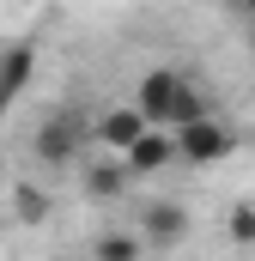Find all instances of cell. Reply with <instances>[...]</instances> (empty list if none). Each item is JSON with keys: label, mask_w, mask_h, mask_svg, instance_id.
<instances>
[{"label": "cell", "mask_w": 255, "mask_h": 261, "mask_svg": "<svg viewBox=\"0 0 255 261\" xmlns=\"http://www.w3.org/2000/svg\"><path fill=\"white\" fill-rule=\"evenodd\" d=\"M146 249H152V243H146L140 231H104V237H97V261H146Z\"/></svg>", "instance_id": "cell-8"}, {"label": "cell", "mask_w": 255, "mask_h": 261, "mask_svg": "<svg viewBox=\"0 0 255 261\" xmlns=\"http://www.w3.org/2000/svg\"><path fill=\"white\" fill-rule=\"evenodd\" d=\"M31 73H37V49H6L0 55V116L31 91Z\"/></svg>", "instance_id": "cell-7"}, {"label": "cell", "mask_w": 255, "mask_h": 261, "mask_svg": "<svg viewBox=\"0 0 255 261\" xmlns=\"http://www.w3.org/2000/svg\"><path fill=\"white\" fill-rule=\"evenodd\" d=\"M243 12H249V18H255V0H249V6H243Z\"/></svg>", "instance_id": "cell-13"}, {"label": "cell", "mask_w": 255, "mask_h": 261, "mask_svg": "<svg viewBox=\"0 0 255 261\" xmlns=\"http://www.w3.org/2000/svg\"><path fill=\"white\" fill-rule=\"evenodd\" d=\"M140 237H146L152 249H170V243H183V237H189V213H183L176 200H158V206H146Z\"/></svg>", "instance_id": "cell-6"}, {"label": "cell", "mask_w": 255, "mask_h": 261, "mask_svg": "<svg viewBox=\"0 0 255 261\" xmlns=\"http://www.w3.org/2000/svg\"><path fill=\"white\" fill-rule=\"evenodd\" d=\"M134 103L146 110V122L152 128H183V122H200L207 116V97H200V85H194L183 67H152L140 85H134Z\"/></svg>", "instance_id": "cell-1"}, {"label": "cell", "mask_w": 255, "mask_h": 261, "mask_svg": "<svg viewBox=\"0 0 255 261\" xmlns=\"http://www.w3.org/2000/svg\"><path fill=\"white\" fill-rule=\"evenodd\" d=\"M231 152H237V134L225 128V122H213V116L176 128V158H183V164H219V158H231Z\"/></svg>", "instance_id": "cell-2"}, {"label": "cell", "mask_w": 255, "mask_h": 261, "mask_svg": "<svg viewBox=\"0 0 255 261\" xmlns=\"http://www.w3.org/2000/svg\"><path fill=\"white\" fill-rule=\"evenodd\" d=\"M146 134H152V122H146V110H140L134 97H128V103H116V110H104V116L91 122V140H97L104 152H116V158H128Z\"/></svg>", "instance_id": "cell-4"}, {"label": "cell", "mask_w": 255, "mask_h": 261, "mask_svg": "<svg viewBox=\"0 0 255 261\" xmlns=\"http://www.w3.org/2000/svg\"><path fill=\"white\" fill-rule=\"evenodd\" d=\"M225 6H237V12H243V6H249V0H225Z\"/></svg>", "instance_id": "cell-12"}, {"label": "cell", "mask_w": 255, "mask_h": 261, "mask_svg": "<svg viewBox=\"0 0 255 261\" xmlns=\"http://www.w3.org/2000/svg\"><path fill=\"white\" fill-rule=\"evenodd\" d=\"M128 182V164H116V170H91V189H97V200H116V189Z\"/></svg>", "instance_id": "cell-11"}, {"label": "cell", "mask_w": 255, "mask_h": 261, "mask_svg": "<svg viewBox=\"0 0 255 261\" xmlns=\"http://www.w3.org/2000/svg\"><path fill=\"white\" fill-rule=\"evenodd\" d=\"M225 237L237 243V249H255V206H231V219H225Z\"/></svg>", "instance_id": "cell-10"}, {"label": "cell", "mask_w": 255, "mask_h": 261, "mask_svg": "<svg viewBox=\"0 0 255 261\" xmlns=\"http://www.w3.org/2000/svg\"><path fill=\"white\" fill-rule=\"evenodd\" d=\"M12 219H18V225H43V219H49L43 189H18V195H12Z\"/></svg>", "instance_id": "cell-9"}, {"label": "cell", "mask_w": 255, "mask_h": 261, "mask_svg": "<svg viewBox=\"0 0 255 261\" xmlns=\"http://www.w3.org/2000/svg\"><path fill=\"white\" fill-rule=\"evenodd\" d=\"M85 140H91V122H85L79 110H55V116L37 128V158H43V164H73Z\"/></svg>", "instance_id": "cell-3"}, {"label": "cell", "mask_w": 255, "mask_h": 261, "mask_svg": "<svg viewBox=\"0 0 255 261\" xmlns=\"http://www.w3.org/2000/svg\"><path fill=\"white\" fill-rule=\"evenodd\" d=\"M122 164H128V176H158L164 164H176V134H170V128H152Z\"/></svg>", "instance_id": "cell-5"}]
</instances>
